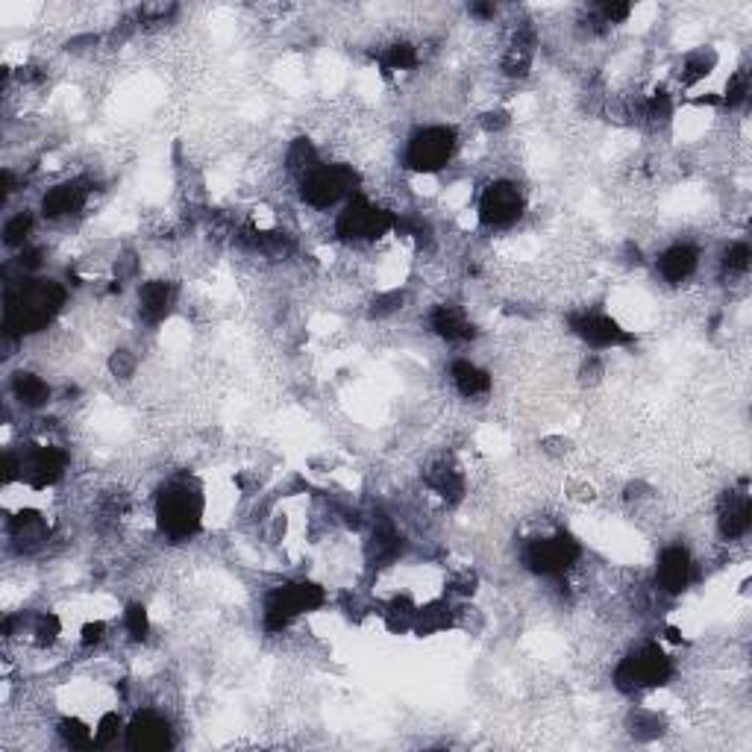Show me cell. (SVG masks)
Masks as SVG:
<instances>
[{
  "label": "cell",
  "mask_w": 752,
  "mask_h": 752,
  "mask_svg": "<svg viewBox=\"0 0 752 752\" xmlns=\"http://www.w3.org/2000/svg\"><path fill=\"white\" fill-rule=\"evenodd\" d=\"M62 303L65 288L53 280H24L21 288H6V338L45 329L50 318L62 309Z\"/></svg>",
  "instance_id": "1"
},
{
  "label": "cell",
  "mask_w": 752,
  "mask_h": 752,
  "mask_svg": "<svg viewBox=\"0 0 752 752\" xmlns=\"http://www.w3.org/2000/svg\"><path fill=\"white\" fill-rule=\"evenodd\" d=\"M156 520H159V529L171 541L191 538L203 523V497H200V491L191 488L188 482L168 485L156 500Z\"/></svg>",
  "instance_id": "2"
},
{
  "label": "cell",
  "mask_w": 752,
  "mask_h": 752,
  "mask_svg": "<svg viewBox=\"0 0 752 752\" xmlns=\"http://www.w3.org/2000/svg\"><path fill=\"white\" fill-rule=\"evenodd\" d=\"M324 603H327V594H324L321 585H315V582H288L277 591H271V597L265 600V611H262L265 629L268 632H282V629H288L291 620H297L300 614L321 609Z\"/></svg>",
  "instance_id": "3"
},
{
  "label": "cell",
  "mask_w": 752,
  "mask_h": 752,
  "mask_svg": "<svg viewBox=\"0 0 752 752\" xmlns=\"http://www.w3.org/2000/svg\"><path fill=\"white\" fill-rule=\"evenodd\" d=\"M673 664L664 656V650L658 644H644L641 650H635L632 656H626L617 670H614V685L623 694H635L644 688H658L670 679Z\"/></svg>",
  "instance_id": "4"
},
{
  "label": "cell",
  "mask_w": 752,
  "mask_h": 752,
  "mask_svg": "<svg viewBox=\"0 0 752 752\" xmlns=\"http://www.w3.org/2000/svg\"><path fill=\"white\" fill-rule=\"evenodd\" d=\"M356 171L347 165H315L306 177H300V194L312 209H329L347 203L356 191Z\"/></svg>",
  "instance_id": "5"
},
{
  "label": "cell",
  "mask_w": 752,
  "mask_h": 752,
  "mask_svg": "<svg viewBox=\"0 0 752 752\" xmlns=\"http://www.w3.org/2000/svg\"><path fill=\"white\" fill-rule=\"evenodd\" d=\"M394 215L382 206H376L365 197H350L344 203V209L335 218V233L341 235L344 241L362 244V241H376L385 233L394 230Z\"/></svg>",
  "instance_id": "6"
},
{
  "label": "cell",
  "mask_w": 752,
  "mask_h": 752,
  "mask_svg": "<svg viewBox=\"0 0 752 752\" xmlns=\"http://www.w3.org/2000/svg\"><path fill=\"white\" fill-rule=\"evenodd\" d=\"M456 153V133L450 127H423L406 144V168L415 174H438Z\"/></svg>",
  "instance_id": "7"
},
{
  "label": "cell",
  "mask_w": 752,
  "mask_h": 752,
  "mask_svg": "<svg viewBox=\"0 0 752 752\" xmlns=\"http://www.w3.org/2000/svg\"><path fill=\"white\" fill-rule=\"evenodd\" d=\"M579 544L570 538V535H544V538H532L526 553H523V562L532 573H541V576H562L567 567H573V562L579 559Z\"/></svg>",
  "instance_id": "8"
},
{
  "label": "cell",
  "mask_w": 752,
  "mask_h": 752,
  "mask_svg": "<svg viewBox=\"0 0 752 752\" xmlns=\"http://www.w3.org/2000/svg\"><path fill=\"white\" fill-rule=\"evenodd\" d=\"M523 215V194L515 183H491L479 197V221L485 227H509Z\"/></svg>",
  "instance_id": "9"
},
{
  "label": "cell",
  "mask_w": 752,
  "mask_h": 752,
  "mask_svg": "<svg viewBox=\"0 0 752 752\" xmlns=\"http://www.w3.org/2000/svg\"><path fill=\"white\" fill-rule=\"evenodd\" d=\"M65 465H68V459H65L62 450L42 444V447H33V450H27L21 456V479L30 488L42 491V488H50V485H56L62 479Z\"/></svg>",
  "instance_id": "10"
},
{
  "label": "cell",
  "mask_w": 752,
  "mask_h": 752,
  "mask_svg": "<svg viewBox=\"0 0 752 752\" xmlns=\"http://www.w3.org/2000/svg\"><path fill=\"white\" fill-rule=\"evenodd\" d=\"M570 329L591 347L606 350V347H620L626 341H632V335L620 327L614 318L603 315V312H582L570 318Z\"/></svg>",
  "instance_id": "11"
},
{
  "label": "cell",
  "mask_w": 752,
  "mask_h": 752,
  "mask_svg": "<svg viewBox=\"0 0 752 752\" xmlns=\"http://www.w3.org/2000/svg\"><path fill=\"white\" fill-rule=\"evenodd\" d=\"M124 732H127V747L136 752L168 750L171 747V726L165 723V717H159L153 711L136 714L133 723Z\"/></svg>",
  "instance_id": "12"
},
{
  "label": "cell",
  "mask_w": 752,
  "mask_h": 752,
  "mask_svg": "<svg viewBox=\"0 0 752 752\" xmlns=\"http://www.w3.org/2000/svg\"><path fill=\"white\" fill-rule=\"evenodd\" d=\"M691 573H694V562H691V553L685 547H667L658 556L656 582L664 594H670V597L682 594L691 585Z\"/></svg>",
  "instance_id": "13"
},
{
  "label": "cell",
  "mask_w": 752,
  "mask_h": 752,
  "mask_svg": "<svg viewBox=\"0 0 752 752\" xmlns=\"http://www.w3.org/2000/svg\"><path fill=\"white\" fill-rule=\"evenodd\" d=\"M89 200V188L83 180H68V183H59V186L47 188V194L42 197V215L50 218V221H59V218H68L74 212H80Z\"/></svg>",
  "instance_id": "14"
},
{
  "label": "cell",
  "mask_w": 752,
  "mask_h": 752,
  "mask_svg": "<svg viewBox=\"0 0 752 752\" xmlns=\"http://www.w3.org/2000/svg\"><path fill=\"white\" fill-rule=\"evenodd\" d=\"M174 309V285L165 280H150L139 288V315L147 324H162Z\"/></svg>",
  "instance_id": "15"
},
{
  "label": "cell",
  "mask_w": 752,
  "mask_h": 752,
  "mask_svg": "<svg viewBox=\"0 0 752 752\" xmlns=\"http://www.w3.org/2000/svg\"><path fill=\"white\" fill-rule=\"evenodd\" d=\"M717 526H720V535H723L726 541L744 538L747 529H750V497H747V494L729 491V497H723V503H720Z\"/></svg>",
  "instance_id": "16"
},
{
  "label": "cell",
  "mask_w": 752,
  "mask_h": 752,
  "mask_svg": "<svg viewBox=\"0 0 752 752\" xmlns=\"http://www.w3.org/2000/svg\"><path fill=\"white\" fill-rule=\"evenodd\" d=\"M697 262H700V253L697 247L691 244H673L667 247L661 256H658V271L667 282H685L694 271H697Z\"/></svg>",
  "instance_id": "17"
},
{
  "label": "cell",
  "mask_w": 752,
  "mask_h": 752,
  "mask_svg": "<svg viewBox=\"0 0 752 752\" xmlns=\"http://www.w3.org/2000/svg\"><path fill=\"white\" fill-rule=\"evenodd\" d=\"M429 327H432V332H435L438 338H444V341H470V338H473V324H470V318L459 309V306H450V303L432 309Z\"/></svg>",
  "instance_id": "18"
},
{
  "label": "cell",
  "mask_w": 752,
  "mask_h": 752,
  "mask_svg": "<svg viewBox=\"0 0 752 752\" xmlns=\"http://www.w3.org/2000/svg\"><path fill=\"white\" fill-rule=\"evenodd\" d=\"M450 379H453V388L462 394V397H482V394H488L491 391V374L488 371H482L479 365H473L468 359H456L453 365H450Z\"/></svg>",
  "instance_id": "19"
},
{
  "label": "cell",
  "mask_w": 752,
  "mask_h": 752,
  "mask_svg": "<svg viewBox=\"0 0 752 752\" xmlns=\"http://www.w3.org/2000/svg\"><path fill=\"white\" fill-rule=\"evenodd\" d=\"M426 485L438 497H444L450 503L462 500V494H465V476H462V470L456 468V465H450V462H438V465H432V468L426 470Z\"/></svg>",
  "instance_id": "20"
},
{
  "label": "cell",
  "mask_w": 752,
  "mask_h": 752,
  "mask_svg": "<svg viewBox=\"0 0 752 752\" xmlns=\"http://www.w3.org/2000/svg\"><path fill=\"white\" fill-rule=\"evenodd\" d=\"M400 553H403V538L397 535V529L391 523H379L368 541V559L376 567H385V564L397 562Z\"/></svg>",
  "instance_id": "21"
},
{
  "label": "cell",
  "mask_w": 752,
  "mask_h": 752,
  "mask_svg": "<svg viewBox=\"0 0 752 752\" xmlns=\"http://www.w3.org/2000/svg\"><path fill=\"white\" fill-rule=\"evenodd\" d=\"M453 626V606L447 600H432L426 606H418V614H415V632L426 638V635H438L444 629Z\"/></svg>",
  "instance_id": "22"
},
{
  "label": "cell",
  "mask_w": 752,
  "mask_h": 752,
  "mask_svg": "<svg viewBox=\"0 0 752 752\" xmlns=\"http://www.w3.org/2000/svg\"><path fill=\"white\" fill-rule=\"evenodd\" d=\"M12 394L15 400L24 406V409H42L47 400H50V385H47L42 376L36 374H15L12 379Z\"/></svg>",
  "instance_id": "23"
},
{
  "label": "cell",
  "mask_w": 752,
  "mask_h": 752,
  "mask_svg": "<svg viewBox=\"0 0 752 752\" xmlns=\"http://www.w3.org/2000/svg\"><path fill=\"white\" fill-rule=\"evenodd\" d=\"M714 65H717V53H714L711 47L694 50V53H688V56L682 59V71H679V77H682V83L694 86V83H700V80H705V77L711 74V68H714Z\"/></svg>",
  "instance_id": "24"
},
{
  "label": "cell",
  "mask_w": 752,
  "mask_h": 752,
  "mask_svg": "<svg viewBox=\"0 0 752 752\" xmlns=\"http://www.w3.org/2000/svg\"><path fill=\"white\" fill-rule=\"evenodd\" d=\"M415 614H418L415 600L406 597V594H400V597H394V600L385 606V626H388L391 632H406V629L415 626Z\"/></svg>",
  "instance_id": "25"
},
{
  "label": "cell",
  "mask_w": 752,
  "mask_h": 752,
  "mask_svg": "<svg viewBox=\"0 0 752 752\" xmlns=\"http://www.w3.org/2000/svg\"><path fill=\"white\" fill-rule=\"evenodd\" d=\"M30 235H33V215L30 212H18L3 227V244L12 247V250H24L30 244Z\"/></svg>",
  "instance_id": "26"
},
{
  "label": "cell",
  "mask_w": 752,
  "mask_h": 752,
  "mask_svg": "<svg viewBox=\"0 0 752 752\" xmlns=\"http://www.w3.org/2000/svg\"><path fill=\"white\" fill-rule=\"evenodd\" d=\"M418 65V47L409 42H397L385 50L382 56V68L385 71H412Z\"/></svg>",
  "instance_id": "27"
},
{
  "label": "cell",
  "mask_w": 752,
  "mask_h": 752,
  "mask_svg": "<svg viewBox=\"0 0 752 752\" xmlns=\"http://www.w3.org/2000/svg\"><path fill=\"white\" fill-rule=\"evenodd\" d=\"M59 735H62V741H65L68 747H74V750H86V747H92L94 744V732L86 723H80L77 717L62 720V723H59Z\"/></svg>",
  "instance_id": "28"
},
{
  "label": "cell",
  "mask_w": 752,
  "mask_h": 752,
  "mask_svg": "<svg viewBox=\"0 0 752 752\" xmlns=\"http://www.w3.org/2000/svg\"><path fill=\"white\" fill-rule=\"evenodd\" d=\"M750 259V244H747V241H735V244H729L726 253H723V268L732 271V274H747V271H750Z\"/></svg>",
  "instance_id": "29"
},
{
  "label": "cell",
  "mask_w": 752,
  "mask_h": 752,
  "mask_svg": "<svg viewBox=\"0 0 752 752\" xmlns=\"http://www.w3.org/2000/svg\"><path fill=\"white\" fill-rule=\"evenodd\" d=\"M124 629L133 641H144L147 632H150V617H147V609L141 603H133L124 611Z\"/></svg>",
  "instance_id": "30"
},
{
  "label": "cell",
  "mask_w": 752,
  "mask_h": 752,
  "mask_svg": "<svg viewBox=\"0 0 752 752\" xmlns=\"http://www.w3.org/2000/svg\"><path fill=\"white\" fill-rule=\"evenodd\" d=\"M121 729H124V720H121V714H118V711L103 714V717L97 720V729H94V744H97V747L112 744V741L121 735Z\"/></svg>",
  "instance_id": "31"
},
{
  "label": "cell",
  "mask_w": 752,
  "mask_h": 752,
  "mask_svg": "<svg viewBox=\"0 0 752 752\" xmlns=\"http://www.w3.org/2000/svg\"><path fill=\"white\" fill-rule=\"evenodd\" d=\"M750 94V74L747 71H738L729 83H726V94H723V103L726 106H741Z\"/></svg>",
  "instance_id": "32"
},
{
  "label": "cell",
  "mask_w": 752,
  "mask_h": 752,
  "mask_svg": "<svg viewBox=\"0 0 752 752\" xmlns=\"http://www.w3.org/2000/svg\"><path fill=\"white\" fill-rule=\"evenodd\" d=\"M109 368H112V374L115 376H130L133 371H136V359H133L127 350H118V353L112 356Z\"/></svg>",
  "instance_id": "33"
},
{
  "label": "cell",
  "mask_w": 752,
  "mask_h": 752,
  "mask_svg": "<svg viewBox=\"0 0 752 752\" xmlns=\"http://www.w3.org/2000/svg\"><path fill=\"white\" fill-rule=\"evenodd\" d=\"M103 635H106V626H103L100 620H92V623H86V626H83V632H80V644H83V647H97V644L103 641Z\"/></svg>",
  "instance_id": "34"
}]
</instances>
